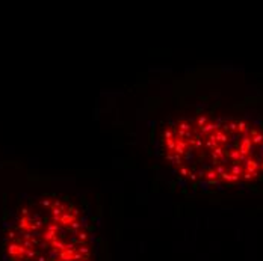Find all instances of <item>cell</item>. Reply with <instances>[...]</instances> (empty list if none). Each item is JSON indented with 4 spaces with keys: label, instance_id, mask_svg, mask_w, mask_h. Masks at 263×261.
I'll use <instances>...</instances> for the list:
<instances>
[{
    "label": "cell",
    "instance_id": "obj_5",
    "mask_svg": "<svg viewBox=\"0 0 263 261\" xmlns=\"http://www.w3.org/2000/svg\"><path fill=\"white\" fill-rule=\"evenodd\" d=\"M204 122H206V118H204V116H201V118L198 119V124H200V125H203Z\"/></svg>",
    "mask_w": 263,
    "mask_h": 261
},
{
    "label": "cell",
    "instance_id": "obj_1",
    "mask_svg": "<svg viewBox=\"0 0 263 261\" xmlns=\"http://www.w3.org/2000/svg\"><path fill=\"white\" fill-rule=\"evenodd\" d=\"M186 147H188V143L186 142H181V141H179V142H175V148H174V151H175V154H185L186 153Z\"/></svg>",
    "mask_w": 263,
    "mask_h": 261
},
{
    "label": "cell",
    "instance_id": "obj_6",
    "mask_svg": "<svg viewBox=\"0 0 263 261\" xmlns=\"http://www.w3.org/2000/svg\"><path fill=\"white\" fill-rule=\"evenodd\" d=\"M207 186H209L207 183H201V187H203V189H207Z\"/></svg>",
    "mask_w": 263,
    "mask_h": 261
},
{
    "label": "cell",
    "instance_id": "obj_2",
    "mask_svg": "<svg viewBox=\"0 0 263 261\" xmlns=\"http://www.w3.org/2000/svg\"><path fill=\"white\" fill-rule=\"evenodd\" d=\"M166 147H168L169 149H174L175 148V142L173 141V139H166Z\"/></svg>",
    "mask_w": 263,
    "mask_h": 261
},
{
    "label": "cell",
    "instance_id": "obj_4",
    "mask_svg": "<svg viewBox=\"0 0 263 261\" xmlns=\"http://www.w3.org/2000/svg\"><path fill=\"white\" fill-rule=\"evenodd\" d=\"M180 174H181V175H186V174H188V169H186V168H180Z\"/></svg>",
    "mask_w": 263,
    "mask_h": 261
},
{
    "label": "cell",
    "instance_id": "obj_3",
    "mask_svg": "<svg viewBox=\"0 0 263 261\" xmlns=\"http://www.w3.org/2000/svg\"><path fill=\"white\" fill-rule=\"evenodd\" d=\"M179 128H180V131H183V133H185V130H190V125L185 124V122H181V124L179 125Z\"/></svg>",
    "mask_w": 263,
    "mask_h": 261
}]
</instances>
